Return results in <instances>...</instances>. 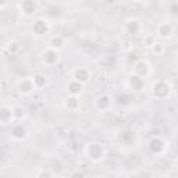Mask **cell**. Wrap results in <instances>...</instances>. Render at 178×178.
I'll list each match as a JSON object with an SVG mask.
<instances>
[{
	"label": "cell",
	"instance_id": "7c38bea8",
	"mask_svg": "<svg viewBox=\"0 0 178 178\" xmlns=\"http://www.w3.org/2000/svg\"><path fill=\"white\" fill-rule=\"evenodd\" d=\"M127 30L129 34H137L138 30H139V25H138V22L137 21H131V22H128V25H127Z\"/></svg>",
	"mask_w": 178,
	"mask_h": 178
},
{
	"label": "cell",
	"instance_id": "277c9868",
	"mask_svg": "<svg viewBox=\"0 0 178 178\" xmlns=\"http://www.w3.org/2000/svg\"><path fill=\"white\" fill-rule=\"evenodd\" d=\"M21 7L27 14H32V13L35 11V8H36V6H35L34 0H24L22 4H21Z\"/></svg>",
	"mask_w": 178,
	"mask_h": 178
},
{
	"label": "cell",
	"instance_id": "30bf717a",
	"mask_svg": "<svg viewBox=\"0 0 178 178\" xmlns=\"http://www.w3.org/2000/svg\"><path fill=\"white\" fill-rule=\"evenodd\" d=\"M150 148H152V150H154V152H160L161 149H163V142H161L160 139H153L150 143Z\"/></svg>",
	"mask_w": 178,
	"mask_h": 178
},
{
	"label": "cell",
	"instance_id": "e0dca14e",
	"mask_svg": "<svg viewBox=\"0 0 178 178\" xmlns=\"http://www.w3.org/2000/svg\"><path fill=\"white\" fill-rule=\"evenodd\" d=\"M77 106H78V100H77V99H68V100H67V107H68V109H71V110H74V109H75L77 107Z\"/></svg>",
	"mask_w": 178,
	"mask_h": 178
},
{
	"label": "cell",
	"instance_id": "44dd1931",
	"mask_svg": "<svg viewBox=\"0 0 178 178\" xmlns=\"http://www.w3.org/2000/svg\"><path fill=\"white\" fill-rule=\"evenodd\" d=\"M14 114H15V116H18V117H20L21 114H24V110H21L20 107H17V109H15V113H14Z\"/></svg>",
	"mask_w": 178,
	"mask_h": 178
},
{
	"label": "cell",
	"instance_id": "7a4b0ae2",
	"mask_svg": "<svg viewBox=\"0 0 178 178\" xmlns=\"http://www.w3.org/2000/svg\"><path fill=\"white\" fill-rule=\"evenodd\" d=\"M88 152H89L90 157L95 159V160H96V159H100V157H102V154H103V149H102V146H100L99 143H90Z\"/></svg>",
	"mask_w": 178,
	"mask_h": 178
},
{
	"label": "cell",
	"instance_id": "7402d4cb",
	"mask_svg": "<svg viewBox=\"0 0 178 178\" xmlns=\"http://www.w3.org/2000/svg\"><path fill=\"white\" fill-rule=\"evenodd\" d=\"M154 51H161V49L159 46H156V47H154Z\"/></svg>",
	"mask_w": 178,
	"mask_h": 178
},
{
	"label": "cell",
	"instance_id": "ffe728a7",
	"mask_svg": "<svg viewBox=\"0 0 178 178\" xmlns=\"http://www.w3.org/2000/svg\"><path fill=\"white\" fill-rule=\"evenodd\" d=\"M8 49H10V51H13V53H14V51H17V49H18V43H17V42H11L10 46H8Z\"/></svg>",
	"mask_w": 178,
	"mask_h": 178
},
{
	"label": "cell",
	"instance_id": "2e32d148",
	"mask_svg": "<svg viewBox=\"0 0 178 178\" xmlns=\"http://www.w3.org/2000/svg\"><path fill=\"white\" fill-rule=\"evenodd\" d=\"M45 82H46V81H45V78H43L42 75H36V77L34 78V84H35L36 86H39V88H42V86L45 85Z\"/></svg>",
	"mask_w": 178,
	"mask_h": 178
},
{
	"label": "cell",
	"instance_id": "4fadbf2b",
	"mask_svg": "<svg viewBox=\"0 0 178 178\" xmlns=\"http://www.w3.org/2000/svg\"><path fill=\"white\" fill-rule=\"evenodd\" d=\"M13 135H14L15 138H24L25 137V129L21 127V125H18V127H15L13 129Z\"/></svg>",
	"mask_w": 178,
	"mask_h": 178
},
{
	"label": "cell",
	"instance_id": "9a60e30c",
	"mask_svg": "<svg viewBox=\"0 0 178 178\" xmlns=\"http://www.w3.org/2000/svg\"><path fill=\"white\" fill-rule=\"evenodd\" d=\"M68 88H70V92L73 93V95H77V93L81 92V84H78V82H71Z\"/></svg>",
	"mask_w": 178,
	"mask_h": 178
},
{
	"label": "cell",
	"instance_id": "5b68a950",
	"mask_svg": "<svg viewBox=\"0 0 178 178\" xmlns=\"http://www.w3.org/2000/svg\"><path fill=\"white\" fill-rule=\"evenodd\" d=\"M129 84H131V86L135 90H139L142 88V85H143V81H142V78L139 75H132L131 79H129Z\"/></svg>",
	"mask_w": 178,
	"mask_h": 178
},
{
	"label": "cell",
	"instance_id": "ac0fdd59",
	"mask_svg": "<svg viewBox=\"0 0 178 178\" xmlns=\"http://www.w3.org/2000/svg\"><path fill=\"white\" fill-rule=\"evenodd\" d=\"M109 105V100H107V98L106 96H103L102 99H99V102H98V106L100 109H106V106Z\"/></svg>",
	"mask_w": 178,
	"mask_h": 178
},
{
	"label": "cell",
	"instance_id": "52a82bcc",
	"mask_svg": "<svg viewBox=\"0 0 178 178\" xmlns=\"http://www.w3.org/2000/svg\"><path fill=\"white\" fill-rule=\"evenodd\" d=\"M32 89V82L31 81H28V79H24L22 82H20V90L21 92H30V90Z\"/></svg>",
	"mask_w": 178,
	"mask_h": 178
},
{
	"label": "cell",
	"instance_id": "8992f818",
	"mask_svg": "<svg viewBox=\"0 0 178 178\" xmlns=\"http://www.w3.org/2000/svg\"><path fill=\"white\" fill-rule=\"evenodd\" d=\"M43 60L46 61L47 64H53L57 61V53L54 50H47L46 53L43 54Z\"/></svg>",
	"mask_w": 178,
	"mask_h": 178
},
{
	"label": "cell",
	"instance_id": "3957f363",
	"mask_svg": "<svg viewBox=\"0 0 178 178\" xmlns=\"http://www.w3.org/2000/svg\"><path fill=\"white\" fill-rule=\"evenodd\" d=\"M34 31L36 35H43V34H46V31H47V25L42 20H38L34 24Z\"/></svg>",
	"mask_w": 178,
	"mask_h": 178
},
{
	"label": "cell",
	"instance_id": "d6986e66",
	"mask_svg": "<svg viewBox=\"0 0 178 178\" xmlns=\"http://www.w3.org/2000/svg\"><path fill=\"white\" fill-rule=\"evenodd\" d=\"M51 46L60 47L61 46V38H53V40H51Z\"/></svg>",
	"mask_w": 178,
	"mask_h": 178
},
{
	"label": "cell",
	"instance_id": "ba28073f",
	"mask_svg": "<svg viewBox=\"0 0 178 178\" xmlns=\"http://www.w3.org/2000/svg\"><path fill=\"white\" fill-rule=\"evenodd\" d=\"M75 78L77 81H86L88 79V73H86L85 70H82V68H79V70H77L75 71Z\"/></svg>",
	"mask_w": 178,
	"mask_h": 178
},
{
	"label": "cell",
	"instance_id": "8fae6325",
	"mask_svg": "<svg viewBox=\"0 0 178 178\" xmlns=\"http://www.w3.org/2000/svg\"><path fill=\"white\" fill-rule=\"evenodd\" d=\"M8 118H11V110L3 107L2 109V116H0V120H2V121L6 124V122L8 121Z\"/></svg>",
	"mask_w": 178,
	"mask_h": 178
},
{
	"label": "cell",
	"instance_id": "5bb4252c",
	"mask_svg": "<svg viewBox=\"0 0 178 178\" xmlns=\"http://www.w3.org/2000/svg\"><path fill=\"white\" fill-rule=\"evenodd\" d=\"M159 34H160L161 36H168V35L171 34V27L170 25H167V24L161 25L160 30H159Z\"/></svg>",
	"mask_w": 178,
	"mask_h": 178
},
{
	"label": "cell",
	"instance_id": "6da1fadb",
	"mask_svg": "<svg viewBox=\"0 0 178 178\" xmlns=\"http://www.w3.org/2000/svg\"><path fill=\"white\" fill-rule=\"evenodd\" d=\"M153 93L159 98H164V96H167L168 93V85L164 82H159L156 85L153 86Z\"/></svg>",
	"mask_w": 178,
	"mask_h": 178
},
{
	"label": "cell",
	"instance_id": "9c48e42d",
	"mask_svg": "<svg viewBox=\"0 0 178 178\" xmlns=\"http://www.w3.org/2000/svg\"><path fill=\"white\" fill-rule=\"evenodd\" d=\"M135 70H137V73H138L139 77H141V75H145V74L148 73V66H146V63H138L137 67H135Z\"/></svg>",
	"mask_w": 178,
	"mask_h": 178
}]
</instances>
